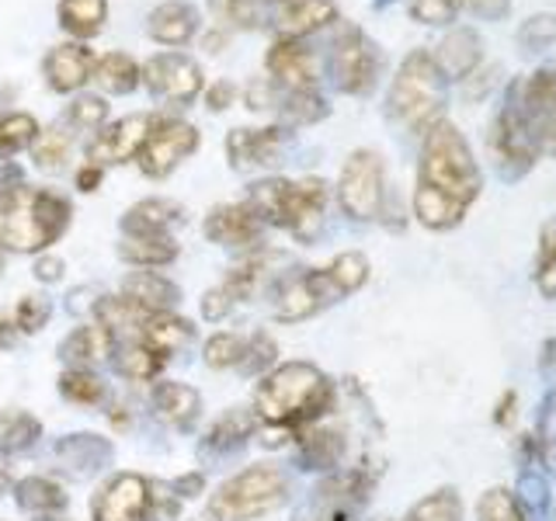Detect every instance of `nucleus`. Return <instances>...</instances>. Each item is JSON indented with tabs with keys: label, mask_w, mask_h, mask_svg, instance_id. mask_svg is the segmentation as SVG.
Instances as JSON below:
<instances>
[{
	"label": "nucleus",
	"mask_w": 556,
	"mask_h": 521,
	"mask_svg": "<svg viewBox=\"0 0 556 521\" xmlns=\"http://www.w3.org/2000/svg\"><path fill=\"white\" fill-rule=\"evenodd\" d=\"M243 358V341L237 334H213L205 341V361L213 369H233Z\"/></svg>",
	"instance_id": "864d4df0"
},
{
	"label": "nucleus",
	"mask_w": 556,
	"mask_h": 521,
	"mask_svg": "<svg viewBox=\"0 0 556 521\" xmlns=\"http://www.w3.org/2000/svg\"><path fill=\"white\" fill-rule=\"evenodd\" d=\"M477 521H529L521 514L515 491L508 486H486L477 500Z\"/></svg>",
	"instance_id": "a18cd8bd"
},
{
	"label": "nucleus",
	"mask_w": 556,
	"mask_h": 521,
	"mask_svg": "<svg viewBox=\"0 0 556 521\" xmlns=\"http://www.w3.org/2000/svg\"><path fill=\"white\" fill-rule=\"evenodd\" d=\"M508 91L535 136L539 153L556 161V63L535 66L529 77L515 80Z\"/></svg>",
	"instance_id": "9b49d317"
},
{
	"label": "nucleus",
	"mask_w": 556,
	"mask_h": 521,
	"mask_svg": "<svg viewBox=\"0 0 556 521\" xmlns=\"http://www.w3.org/2000/svg\"><path fill=\"white\" fill-rule=\"evenodd\" d=\"M195 150H199V129L191 126V122L161 118L136 161H139V170H143L147 178L161 181L174 167H181Z\"/></svg>",
	"instance_id": "4468645a"
},
{
	"label": "nucleus",
	"mask_w": 556,
	"mask_h": 521,
	"mask_svg": "<svg viewBox=\"0 0 556 521\" xmlns=\"http://www.w3.org/2000/svg\"><path fill=\"white\" fill-rule=\"evenodd\" d=\"M104 118H109V104H104L101 94H80L66 104L63 118L56 122L60 129H66L70 136L77 132H98L104 126Z\"/></svg>",
	"instance_id": "e433bc0d"
},
{
	"label": "nucleus",
	"mask_w": 556,
	"mask_h": 521,
	"mask_svg": "<svg viewBox=\"0 0 556 521\" xmlns=\"http://www.w3.org/2000/svg\"><path fill=\"white\" fill-rule=\"evenodd\" d=\"M539 376L546 379V386H556V338H546L539 347Z\"/></svg>",
	"instance_id": "052dcab7"
},
{
	"label": "nucleus",
	"mask_w": 556,
	"mask_h": 521,
	"mask_svg": "<svg viewBox=\"0 0 556 521\" xmlns=\"http://www.w3.org/2000/svg\"><path fill=\"white\" fill-rule=\"evenodd\" d=\"M327 69H330V80H334V87L341 94L362 98V94H369L379 80L382 52L358 25H344L334 35V42H330Z\"/></svg>",
	"instance_id": "1a4fd4ad"
},
{
	"label": "nucleus",
	"mask_w": 556,
	"mask_h": 521,
	"mask_svg": "<svg viewBox=\"0 0 556 521\" xmlns=\"http://www.w3.org/2000/svg\"><path fill=\"white\" fill-rule=\"evenodd\" d=\"M286 500H289V476L271 462H257L219 486V494L208 504V514L216 521H251L278 511Z\"/></svg>",
	"instance_id": "423d86ee"
},
{
	"label": "nucleus",
	"mask_w": 556,
	"mask_h": 521,
	"mask_svg": "<svg viewBox=\"0 0 556 521\" xmlns=\"http://www.w3.org/2000/svg\"><path fill=\"white\" fill-rule=\"evenodd\" d=\"M46 320H49V303L39 300V295H25L14 309V327L25 330V334H35L39 327H46Z\"/></svg>",
	"instance_id": "5fc2aeb1"
},
{
	"label": "nucleus",
	"mask_w": 556,
	"mask_h": 521,
	"mask_svg": "<svg viewBox=\"0 0 556 521\" xmlns=\"http://www.w3.org/2000/svg\"><path fill=\"white\" fill-rule=\"evenodd\" d=\"M486 147H491V156H494V167L504 181H521L526 174L539 164V143L532 129L526 126V118H521L518 104L511 98V91L504 94V104L497 109V115L491 118V132H486Z\"/></svg>",
	"instance_id": "6e6552de"
},
{
	"label": "nucleus",
	"mask_w": 556,
	"mask_h": 521,
	"mask_svg": "<svg viewBox=\"0 0 556 521\" xmlns=\"http://www.w3.org/2000/svg\"><path fill=\"white\" fill-rule=\"evenodd\" d=\"M4 491H8V473L0 469V494H4Z\"/></svg>",
	"instance_id": "338daca9"
},
{
	"label": "nucleus",
	"mask_w": 556,
	"mask_h": 521,
	"mask_svg": "<svg viewBox=\"0 0 556 521\" xmlns=\"http://www.w3.org/2000/svg\"><path fill=\"white\" fill-rule=\"evenodd\" d=\"M407 8L421 25H452L459 17V0H407Z\"/></svg>",
	"instance_id": "603ef678"
},
{
	"label": "nucleus",
	"mask_w": 556,
	"mask_h": 521,
	"mask_svg": "<svg viewBox=\"0 0 556 521\" xmlns=\"http://www.w3.org/2000/svg\"><path fill=\"white\" fill-rule=\"evenodd\" d=\"M42 424L25 410H0V452H25L39 442Z\"/></svg>",
	"instance_id": "4c0bfd02"
},
{
	"label": "nucleus",
	"mask_w": 556,
	"mask_h": 521,
	"mask_svg": "<svg viewBox=\"0 0 556 521\" xmlns=\"http://www.w3.org/2000/svg\"><path fill=\"white\" fill-rule=\"evenodd\" d=\"M275 341L265 334V330H257L251 341H243V358H240V369L248 376H261L268 372V365L275 361Z\"/></svg>",
	"instance_id": "3c124183"
},
{
	"label": "nucleus",
	"mask_w": 556,
	"mask_h": 521,
	"mask_svg": "<svg viewBox=\"0 0 556 521\" xmlns=\"http://www.w3.org/2000/svg\"><path fill=\"white\" fill-rule=\"evenodd\" d=\"M237 84L233 80H216L213 87H208V91H205V109L208 112H226V109H230V104L237 101Z\"/></svg>",
	"instance_id": "4d7b16f0"
},
{
	"label": "nucleus",
	"mask_w": 556,
	"mask_h": 521,
	"mask_svg": "<svg viewBox=\"0 0 556 521\" xmlns=\"http://www.w3.org/2000/svg\"><path fill=\"white\" fill-rule=\"evenodd\" d=\"M532 442L539 466H546V473L556 476V386H546L543 399H539Z\"/></svg>",
	"instance_id": "f704fd0d"
},
{
	"label": "nucleus",
	"mask_w": 556,
	"mask_h": 521,
	"mask_svg": "<svg viewBox=\"0 0 556 521\" xmlns=\"http://www.w3.org/2000/svg\"><path fill=\"white\" fill-rule=\"evenodd\" d=\"M483 195V170L456 122H434L421 136L414 219L431 233H448Z\"/></svg>",
	"instance_id": "f257e3e1"
},
{
	"label": "nucleus",
	"mask_w": 556,
	"mask_h": 521,
	"mask_svg": "<svg viewBox=\"0 0 556 521\" xmlns=\"http://www.w3.org/2000/svg\"><path fill=\"white\" fill-rule=\"evenodd\" d=\"M14 497L25 511L31 514H56L66 508V494L60 483H52L46 476H25L14 486Z\"/></svg>",
	"instance_id": "c9c22d12"
},
{
	"label": "nucleus",
	"mask_w": 556,
	"mask_h": 521,
	"mask_svg": "<svg viewBox=\"0 0 556 521\" xmlns=\"http://www.w3.org/2000/svg\"><path fill=\"white\" fill-rule=\"evenodd\" d=\"M70 147H74V136H70L66 129H60V126H49V129H39V136H35V143L28 150H31L35 167L60 170L66 164V156H70Z\"/></svg>",
	"instance_id": "ea45409f"
},
{
	"label": "nucleus",
	"mask_w": 556,
	"mask_h": 521,
	"mask_svg": "<svg viewBox=\"0 0 556 521\" xmlns=\"http://www.w3.org/2000/svg\"><path fill=\"white\" fill-rule=\"evenodd\" d=\"M431 56L448 80H469L483 66V39L473 28H452Z\"/></svg>",
	"instance_id": "4be33fe9"
},
{
	"label": "nucleus",
	"mask_w": 556,
	"mask_h": 521,
	"mask_svg": "<svg viewBox=\"0 0 556 521\" xmlns=\"http://www.w3.org/2000/svg\"><path fill=\"white\" fill-rule=\"evenodd\" d=\"M338 205L348 219L372 223L387 213V164L369 147L352 150L338 178Z\"/></svg>",
	"instance_id": "0eeeda50"
},
{
	"label": "nucleus",
	"mask_w": 556,
	"mask_h": 521,
	"mask_svg": "<svg viewBox=\"0 0 556 521\" xmlns=\"http://www.w3.org/2000/svg\"><path fill=\"white\" fill-rule=\"evenodd\" d=\"M14 338H17L14 320H4V317H0V347H11V344H14Z\"/></svg>",
	"instance_id": "69168bd1"
},
{
	"label": "nucleus",
	"mask_w": 556,
	"mask_h": 521,
	"mask_svg": "<svg viewBox=\"0 0 556 521\" xmlns=\"http://www.w3.org/2000/svg\"><path fill=\"white\" fill-rule=\"evenodd\" d=\"M341 300V289L334 285V278L327 275V268H309L303 275H292L278 285L275 295V320L282 323H300L317 317V313L330 303Z\"/></svg>",
	"instance_id": "ddd939ff"
},
{
	"label": "nucleus",
	"mask_w": 556,
	"mask_h": 521,
	"mask_svg": "<svg viewBox=\"0 0 556 521\" xmlns=\"http://www.w3.org/2000/svg\"><path fill=\"white\" fill-rule=\"evenodd\" d=\"M91 69H94V52L87 49L84 42H60L46 52L42 60V74L46 84L52 87L56 94H74L80 87L91 80Z\"/></svg>",
	"instance_id": "a211bd4d"
},
{
	"label": "nucleus",
	"mask_w": 556,
	"mask_h": 521,
	"mask_svg": "<svg viewBox=\"0 0 556 521\" xmlns=\"http://www.w3.org/2000/svg\"><path fill=\"white\" fill-rule=\"evenodd\" d=\"M515 500L521 514L529 521H556V497H553V483L539 466H518V480H515Z\"/></svg>",
	"instance_id": "393cba45"
},
{
	"label": "nucleus",
	"mask_w": 556,
	"mask_h": 521,
	"mask_svg": "<svg viewBox=\"0 0 556 521\" xmlns=\"http://www.w3.org/2000/svg\"><path fill=\"white\" fill-rule=\"evenodd\" d=\"M327 275L334 278L341 295H352L369 282V257H365L362 251H344L327 265Z\"/></svg>",
	"instance_id": "37998d69"
},
{
	"label": "nucleus",
	"mask_w": 556,
	"mask_h": 521,
	"mask_svg": "<svg viewBox=\"0 0 556 521\" xmlns=\"http://www.w3.org/2000/svg\"><path fill=\"white\" fill-rule=\"evenodd\" d=\"M35 278H39V282H60V278H63V260L52 257V254L39 257V260H35Z\"/></svg>",
	"instance_id": "680f3d73"
},
{
	"label": "nucleus",
	"mask_w": 556,
	"mask_h": 521,
	"mask_svg": "<svg viewBox=\"0 0 556 521\" xmlns=\"http://www.w3.org/2000/svg\"><path fill=\"white\" fill-rule=\"evenodd\" d=\"M515 39L526 52H543V49L556 46V14L539 11V14L526 17V22L518 25Z\"/></svg>",
	"instance_id": "09e8293b"
},
{
	"label": "nucleus",
	"mask_w": 556,
	"mask_h": 521,
	"mask_svg": "<svg viewBox=\"0 0 556 521\" xmlns=\"http://www.w3.org/2000/svg\"><path fill=\"white\" fill-rule=\"evenodd\" d=\"M161 365H164V358L156 355V352H150V347H147L143 341L126 344V347H122V352L115 355V369H118L122 376L136 379V382H150V379H156V372H161Z\"/></svg>",
	"instance_id": "c03bdc74"
},
{
	"label": "nucleus",
	"mask_w": 556,
	"mask_h": 521,
	"mask_svg": "<svg viewBox=\"0 0 556 521\" xmlns=\"http://www.w3.org/2000/svg\"><path fill=\"white\" fill-rule=\"evenodd\" d=\"M122 295L147 313H167L181 300L178 285H174L170 278H164L161 271H129L126 282H122Z\"/></svg>",
	"instance_id": "b1692460"
},
{
	"label": "nucleus",
	"mask_w": 556,
	"mask_h": 521,
	"mask_svg": "<svg viewBox=\"0 0 556 521\" xmlns=\"http://www.w3.org/2000/svg\"><path fill=\"white\" fill-rule=\"evenodd\" d=\"M185 223V205L170 199H143L122 216V233H170V226Z\"/></svg>",
	"instance_id": "bb28decb"
},
{
	"label": "nucleus",
	"mask_w": 556,
	"mask_h": 521,
	"mask_svg": "<svg viewBox=\"0 0 556 521\" xmlns=\"http://www.w3.org/2000/svg\"><path fill=\"white\" fill-rule=\"evenodd\" d=\"M286 143V129L282 126H268V129H230L226 136V156H230V167L248 170L261 164H275L282 156Z\"/></svg>",
	"instance_id": "aec40b11"
},
{
	"label": "nucleus",
	"mask_w": 556,
	"mask_h": 521,
	"mask_svg": "<svg viewBox=\"0 0 556 521\" xmlns=\"http://www.w3.org/2000/svg\"><path fill=\"white\" fill-rule=\"evenodd\" d=\"M199 25H202L199 8L188 4V0H164V4L153 8L147 17L150 39H156L161 46H188L195 39Z\"/></svg>",
	"instance_id": "5701e85b"
},
{
	"label": "nucleus",
	"mask_w": 556,
	"mask_h": 521,
	"mask_svg": "<svg viewBox=\"0 0 556 521\" xmlns=\"http://www.w3.org/2000/svg\"><path fill=\"white\" fill-rule=\"evenodd\" d=\"M535 289L543 300H556V226H543V233H539Z\"/></svg>",
	"instance_id": "49530a36"
},
{
	"label": "nucleus",
	"mask_w": 556,
	"mask_h": 521,
	"mask_svg": "<svg viewBox=\"0 0 556 521\" xmlns=\"http://www.w3.org/2000/svg\"><path fill=\"white\" fill-rule=\"evenodd\" d=\"M261 230L265 226L257 223V216L243 202L216 205L205 216V237L213 243H223V247H254L261 240Z\"/></svg>",
	"instance_id": "412c9836"
},
{
	"label": "nucleus",
	"mask_w": 556,
	"mask_h": 521,
	"mask_svg": "<svg viewBox=\"0 0 556 521\" xmlns=\"http://www.w3.org/2000/svg\"><path fill=\"white\" fill-rule=\"evenodd\" d=\"M70 219L74 208L56 191L35 185L0 188V251H42L66 233Z\"/></svg>",
	"instance_id": "7ed1b4c3"
},
{
	"label": "nucleus",
	"mask_w": 556,
	"mask_h": 521,
	"mask_svg": "<svg viewBox=\"0 0 556 521\" xmlns=\"http://www.w3.org/2000/svg\"><path fill=\"white\" fill-rule=\"evenodd\" d=\"M202 491H205V480L199 473L181 476L178 483H174V494H178V497H199Z\"/></svg>",
	"instance_id": "0e129e2a"
},
{
	"label": "nucleus",
	"mask_w": 556,
	"mask_h": 521,
	"mask_svg": "<svg viewBox=\"0 0 556 521\" xmlns=\"http://www.w3.org/2000/svg\"><path fill=\"white\" fill-rule=\"evenodd\" d=\"M60 393L70 399V404H80V407H98L109 390H104V379L94 376L91 369H70L60 376Z\"/></svg>",
	"instance_id": "79ce46f5"
},
{
	"label": "nucleus",
	"mask_w": 556,
	"mask_h": 521,
	"mask_svg": "<svg viewBox=\"0 0 556 521\" xmlns=\"http://www.w3.org/2000/svg\"><path fill=\"white\" fill-rule=\"evenodd\" d=\"M39 136V122L28 112H0V161L17 150H28Z\"/></svg>",
	"instance_id": "a19ab883"
},
{
	"label": "nucleus",
	"mask_w": 556,
	"mask_h": 521,
	"mask_svg": "<svg viewBox=\"0 0 556 521\" xmlns=\"http://www.w3.org/2000/svg\"><path fill=\"white\" fill-rule=\"evenodd\" d=\"M101 181H104V167H98V164H84L77 170V188L80 191H98Z\"/></svg>",
	"instance_id": "e2e57ef3"
},
{
	"label": "nucleus",
	"mask_w": 556,
	"mask_h": 521,
	"mask_svg": "<svg viewBox=\"0 0 556 521\" xmlns=\"http://www.w3.org/2000/svg\"><path fill=\"white\" fill-rule=\"evenodd\" d=\"M295 445H300L303 469H334L344 459V434L338 428H300L295 431Z\"/></svg>",
	"instance_id": "a878e982"
},
{
	"label": "nucleus",
	"mask_w": 556,
	"mask_h": 521,
	"mask_svg": "<svg viewBox=\"0 0 556 521\" xmlns=\"http://www.w3.org/2000/svg\"><path fill=\"white\" fill-rule=\"evenodd\" d=\"M139 84H147L153 98L170 104H191L202 94V69L185 52H156L139 66Z\"/></svg>",
	"instance_id": "f8f14e48"
},
{
	"label": "nucleus",
	"mask_w": 556,
	"mask_h": 521,
	"mask_svg": "<svg viewBox=\"0 0 556 521\" xmlns=\"http://www.w3.org/2000/svg\"><path fill=\"white\" fill-rule=\"evenodd\" d=\"M372 483H376V473H369L365 466L327 476L317 491L309 494L303 508L295 511V521H355L358 511L365 508V500H369Z\"/></svg>",
	"instance_id": "9d476101"
},
{
	"label": "nucleus",
	"mask_w": 556,
	"mask_h": 521,
	"mask_svg": "<svg viewBox=\"0 0 556 521\" xmlns=\"http://www.w3.org/2000/svg\"><path fill=\"white\" fill-rule=\"evenodd\" d=\"M254 410L271 428H309L334 410V382L309 361H286L257 386Z\"/></svg>",
	"instance_id": "f03ea898"
},
{
	"label": "nucleus",
	"mask_w": 556,
	"mask_h": 521,
	"mask_svg": "<svg viewBox=\"0 0 556 521\" xmlns=\"http://www.w3.org/2000/svg\"><path fill=\"white\" fill-rule=\"evenodd\" d=\"M257 424V417L251 410H243V407H233V410H226L219 421L208 428L205 434V442H202V456H226V452H237L243 445V439H251V431Z\"/></svg>",
	"instance_id": "7c9ffc66"
},
{
	"label": "nucleus",
	"mask_w": 556,
	"mask_h": 521,
	"mask_svg": "<svg viewBox=\"0 0 556 521\" xmlns=\"http://www.w3.org/2000/svg\"><path fill=\"white\" fill-rule=\"evenodd\" d=\"M511 0H459V14H473L477 22H508Z\"/></svg>",
	"instance_id": "6e6d98bb"
},
{
	"label": "nucleus",
	"mask_w": 556,
	"mask_h": 521,
	"mask_svg": "<svg viewBox=\"0 0 556 521\" xmlns=\"http://www.w3.org/2000/svg\"><path fill=\"white\" fill-rule=\"evenodd\" d=\"M404 521H463V497L456 486H442L417 500Z\"/></svg>",
	"instance_id": "58836bf2"
},
{
	"label": "nucleus",
	"mask_w": 556,
	"mask_h": 521,
	"mask_svg": "<svg viewBox=\"0 0 556 521\" xmlns=\"http://www.w3.org/2000/svg\"><path fill=\"white\" fill-rule=\"evenodd\" d=\"M60 456L70 462V469H91V466H98L104 456H109V445H101V439H94V434H74V439H66L63 445H60Z\"/></svg>",
	"instance_id": "8fccbe9b"
},
{
	"label": "nucleus",
	"mask_w": 556,
	"mask_h": 521,
	"mask_svg": "<svg viewBox=\"0 0 556 521\" xmlns=\"http://www.w3.org/2000/svg\"><path fill=\"white\" fill-rule=\"evenodd\" d=\"M448 77L434 63L431 49H414L396 66V77L387 91V115L404 129L425 136L434 122L445 118Z\"/></svg>",
	"instance_id": "39448f33"
},
{
	"label": "nucleus",
	"mask_w": 556,
	"mask_h": 521,
	"mask_svg": "<svg viewBox=\"0 0 556 521\" xmlns=\"http://www.w3.org/2000/svg\"><path fill=\"white\" fill-rule=\"evenodd\" d=\"M282 4V0H216V8L240 28H265L268 14Z\"/></svg>",
	"instance_id": "de8ad7c7"
},
{
	"label": "nucleus",
	"mask_w": 556,
	"mask_h": 521,
	"mask_svg": "<svg viewBox=\"0 0 556 521\" xmlns=\"http://www.w3.org/2000/svg\"><path fill=\"white\" fill-rule=\"evenodd\" d=\"M243 205L257 216L261 226H282L295 240L313 243L324 230L327 213V181L324 178H265L248 188Z\"/></svg>",
	"instance_id": "20e7f679"
},
{
	"label": "nucleus",
	"mask_w": 556,
	"mask_h": 521,
	"mask_svg": "<svg viewBox=\"0 0 556 521\" xmlns=\"http://www.w3.org/2000/svg\"><path fill=\"white\" fill-rule=\"evenodd\" d=\"M515 421H518V393L504 390V396L497 399V407H494V424L497 428H511Z\"/></svg>",
	"instance_id": "bf43d9fd"
},
{
	"label": "nucleus",
	"mask_w": 556,
	"mask_h": 521,
	"mask_svg": "<svg viewBox=\"0 0 556 521\" xmlns=\"http://www.w3.org/2000/svg\"><path fill=\"white\" fill-rule=\"evenodd\" d=\"M334 22H338L334 0H282L268 14V25L278 31V39H303V35H313Z\"/></svg>",
	"instance_id": "6ab92c4d"
},
{
	"label": "nucleus",
	"mask_w": 556,
	"mask_h": 521,
	"mask_svg": "<svg viewBox=\"0 0 556 521\" xmlns=\"http://www.w3.org/2000/svg\"><path fill=\"white\" fill-rule=\"evenodd\" d=\"M156 118L153 112H132L126 118L112 122V126H101L94 132V139L87 143V164H126L136 161L139 150L147 147L150 132L156 129Z\"/></svg>",
	"instance_id": "2eb2a0df"
},
{
	"label": "nucleus",
	"mask_w": 556,
	"mask_h": 521,
	"mask_svg": "<svg viewBox=\"0 0 556 521\" xmlns=\"http://www.w3.org/2000/svg\"><path fill=\"white\" fill-rule=\"evenodd\" d=\"M115 352V338L104 330L101 323H84L77 327L74 334H70L63 344H60V355L74 365H94V361H104Z\"/></svg>",
	"instance_id": "2f4dec72"
},
{
	"label": "nucleus",
	"mask_w": 556,
	"mask_h": 521,
	"mask_svg": "<svg viewBox=\"0 0 556 521\" xmlns=\"http://www.w3.org/2000/svg\"><path fill=\"white\" fill-rule=\"evenodd\" d=\"M150 399H153V410L174 428H188L199 417V393L185 386V382H156Z\"/></svg>",
	"instance_id": "473e14b6"
},
{
	"label": "nucleus",
	"mask_w": 556,
	"mask_h": 521,
	"mask_svg": "<svg viewBox=\"0 0 556 521\" xmlns=\"http://www.w3.org/2000/svg\"><path fill=\"white\" fill-rule=\"evenodd\" d=\"M60 28L74 42H87L101 35L104 22H109V0H60L56 4Z\"/></svg>",
	"instance_id": "cd10ccee"
},
{
	"label": "nucleus",
	"mask_w": 556,
	"mask_h": 521,
	"mask_svg": "<svg viewBox=\"0 0 556 521\" xmlns=\"http://www.w3.org/2000/svg\"><path fill=\"white\" fill-rule=\"evenodd\" d=\"M230 309H233V300H230V292H226L223 285L213 289V292H205V300H202V317L205 320H223Z\"/></svg>",
	"instance_id": "13d9d810"
},
{
	"label": "nucleus",
	"mask_w": 556,
	"mask_h": 521,
	"mask_svg": "<svg viewBox=\"0 0 556 521\" xmlns=\"http://www.w3.org/2000/svg\"><path fill=\"white\" fill-rule=\"evenodd\" d=\"M150 508H153L150 480H143L139 473H122L109 480L91 504L94 521H150Z\"/></svg>",
	"instance_id": "dca6fc26"
},
{
	"label": "nucleus",
	"mask_w": 556,
	"mask_h": 521,
	"mask_svg": "<svg viewBox=\"0 0 556 521\" xmlns=\"http://www.w3.org/2000/svg\"><path fill=\"white\" fill-rule=\"evenodd\" d=\"M118 254L139 268H164L178 257V243L170 233H129L122 237Z\"/></svg>",
	"instance_id": "c756f323"
},
{
	"label": "nucleus",
	"mask_w": 556,
	"mask_h": 521,
	"mask_svg": "<svg viewBox=\"0 0 556 521\" xmlns=\"http://www.w3.org/2000/svg\"><path fill=\"white\" fill-rule=\"evenodd\" d=\"M91 80L104 94H132L139 87V63L126 52H104V56H94Z\"/></svg>",
	"instance_id": "72a5a7b5"
},
{
	"label": "nucleus",
	"mask_w": 556,
	"mask_h": 521,
	"mask_svg": "<svg viewBox=\"0 0 556 521\" xmlns=\"http://www.w3.org/2000/svg\"><path fill=\"white\" fill-rule=\"evenodd\" d=\"M265 69L286 91H317V60L300 39H275L265 52Z\"/></svg>",
	"instance_id": "f3484780"
},
{
	"label": "nucleus",
	"mask_w": 556,
	"mask_h": 521,
	"mask_svg": "<svg viewBox=\"0 0 556 521\" xmlns=\"http://www.w3.org/2000/svg\"><path fill=\"white\" fill-rule=\"evenodd\" d=\"M191 338H195V327L181 317H170V313H150L147 323H143V334H139V341L161 358L181 352Z\"/></svg>",
	"instance_id": "c85d7f7f"
},
{
	"label": "nucleus",
	"mask_w": 556,
	"mask_h": 521,
	"mask_svg": "<svg viewBox=\"0 0 556 521\" xmlns=\"http://www.w3.org/2000/svg\"><path fill=\"white\" fill-rule=\"evenodd\" d=\"M0 271H4V257H0Z\"/></svg>",
	"instance_id": "774afa93"
}]
</instances>
